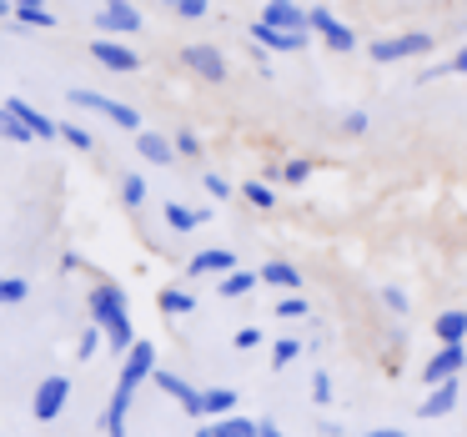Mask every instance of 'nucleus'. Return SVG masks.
<instances>
[{"instance_id": "nucleus-27", "label": "nucleus", "mask_w": 467, "mask_h": 437, "mask_svg": "<svg viewBox=\"0 0 467 437\" xmlns=\"http://www.w3.org/2000/svg\"><path fill=\"white\" fill-rule=\"evenodd\" d=\"M26 292H31V282H26V276H0V307H21Z\"/></svg>"}, {"instance_id": "nucleus-31", "label": "nucleus", "mask_w": 467, "mask_h": 437, "mask_svg": "<svg viewBox=\"0 0 467 437\" xmlns=\"http://www.w3.org/2000/svg\"><path fill=\"white\" fill-rule=\"evenodd\" d=\"M101 342H106V332H101V327H86V332H81V347H76V357H81V362H91V357L96 352H101Z\"/></svg>"}, {"instance_id": "nucleus-3", "label": "nucleus", "mask_w": 467, "mask_h": 437, "mask_svg": "<svg viewBox=\"0 0 467 437\" xmlns=\"http://www.w3.org/2000/svg\"><path fill=\"white\" fill-rule=\"evenodd\" d=\"M432 51V36L427 31H402V36H382L372 41V61L392 66V61H407V56H427Z\"/></svg>"}, {"instance_id": "nucleus-10", "label": "nucleus", "mask_w": 467, "mask_h": 437, "mask_svg": "<svg viewBox=\"0 0 467 437\" xmlns=\"http://www.w3.org/2000/svg\"><path fill=\"white\" fill-rule=\"evenodd\" d=\"M182 66H186V71H196L202 81H226V56L216 51V46H202V41L186 46V51H182Z\"/></svg>"}, {"instance_id": "nucleus-35", "label": "nucleus", "mask_w": 467, "mask_h": 437, "mask_svg": "<svg viewBox=\"0 0 467 437\" xmlns=\"http://www.w3.org/2000/svg\"><path fill=\"white\" fill-rule=\"evenodd\" d=\"M121 202H126V206H141V202H146V182H141L136 172L121 176Z\"/></svg>"}, {"instance_id": "nucleus-23", "label": "nucleus", "mask_w": 467, "mask_h": 437, "mask_svg": "<svg viewBox=\"0 0 467 437\" xmlns=\"http://www.w3.org/2000/svg\"><path fill=\"white\" fill-rule=\"evenodd\" d=\"M0 136H5V141H16V146L36 141V131H31V126H26L16 111H11V106H0Z\"/></svg>"}, {"instance_id": "nucleus-18", "label": "nucleus", "mask_w": 467, "mask_h": 437, "mask_svg": "<svg viewBox=\"0 0 467 437\" xmlns=\"http://www.w3.org/2000/svg\"><path fill=\"white\" fill-rule=\"evenodd\" d=\"M262 282L282 286V292H302V272H296L292 262H266L262 266Z\"/></svg>"}, {"instance_id": "nucleus-47", "label": "nucleus", "mask_w": 467, "mask_h": 437, "mask_svg": "<svg viewBox=\"0 0 467 437\" xmlns=\"http://www.w3.org/2000/svg\"><path fill=\"white\" fill-rule=\"evenodd\" d=\"M161 5H176V0H161Z\"/></svg>"}, {"instance_id": "nucleus-36", "label": "nucleus", "mask_w": 467, "mask_h": 437, "mask_svg": "<svg viewBox=\"0 0 467 437\" xmlns=\"http://www.w3.org/2000/svg\"><path fill=\"white\" fill-rule=\"evenodd\" d=\"M367 126H372V116H367V111H347L342 116V131L347 136H367Z\"/></svg>"}, {"instance_id": "nucleus-28", "label": "nucleus", "mask_w": 467, "mask_h": 437, "mask_svg": "<svg viewBox=\"0 0 467 437\" xmlns=\"http://www.w3.org/2000/svg\"><path fill=\"white\" fill-rule=\"evenodd\" d=\"M242 196L256 206V212H272V206H276V192H272L266 182H246V186H242Z\"/></svg>"}, {"instance_id": "nucleus-17", "label": "nucleus", "mask_w": 467, "mask_h": 437, "mask_svg": "<svg viewBox=\"0 0 467 437\" xmlns=\"http://www.w3.org/2000/svg\"><path fill=\"white\" fill-rule=\"evenodd\" d=\"M136 151H141V161H151V166H171L176 161V141H166V136H156V131H136Z\"/></svg>"}, {"instance_id": "nucleus-32", "label": "nucleus", "mask_w": 467, "mask_h": 437, "mask_svg": "<svg viewBox=\"0 0 467 437\" xmlns=\"http://www.w3.org/2000/svg\"><path fill=\"white\" fill-rule=\"evenodd\" d=\"M377 297H382V307H387L392 317H407V312H412V302H407V292H402V286H382Z\"/></svg>"}, {"instance_id": "nucleus-48", "label": "nucleus", "mask_w": 467, "mask_h": 437, "mask_svg": "<svg viewBox=\"0 0 467 437\" xmlns=\"http://www.w3.org/2000/svg\"><path fill=\"white\" fill-rule=\"evenodd\" d=\"M462 377H467V367H462Z\"/></svg>"}, {"instance_id": "nucleus-4", "label": "nucleus", "mask_w": 467, "mask_h": 437, "mask_svg": "<svg viewBox=\"0 0 467 437\" xmlns=\"http://www.w3.org/2000/svg\"><path fill=\"white\" fill-rule=\"evenodd\" d=\"M66 402H71V377H66V372L46 377V382L36 387V397H31V412H36V422H56V417L66 412Z\"/></svg>"}, {"instance_id": "nucleus-37", "label": "nucleus", "mask_w": 467, "mask_h": 437, "mask_svg": "<svg viewBox=\"0 0 467 437\" xmlns=\"http://www.w3.org/2000/svg\"><path fill=\"white\" fill-rule=\"evenodd\" d=\"M206 11H212L206 0H176V16H182V21H202Z\"/></svg>"}, {"instance_id": "nucleus-41", "label": "nucleus", "mask_w": 467, "mask_h": 437, "mask_svg": "<svg viewBox=\"0 0 467 437\" xmlns=\"http://www.w3.org/2000/svg\"><path fill=\"white\" fill-rule=\"evenodd\" d=\"M236 347H262V327H242V332H236Z\"/></svg>"}, {"instance_id": "nucleus-15", "label": "nucleus", "mask_w": 467, "mask_h": 437, "mask_svg": "<svg viewBox=\"0 0 467 437\" xmlns=\"http://www.w3.org/2000/svg\"><path fill=\"white\" fill-rule=\"evenodd\" d=\"M262 21L266 26H282V31H312V21H306V11L296 5V0H266Z\"/></svg>"}, {"instance_id": "nucleus-13", "label": "nucleus", "mask_w": 467, "mask_h": 437, "mask_svg": "<svg viewBox=\"0 0 467 437\" xmlns=\"http://www.w3.org/2000/svg\"><path fill=\"white\" fill-rule=\"evenodd\" d=\"M457 392H462V377H447V382H437L432 392L417 402V417H427V422H432V417H447V412L457 407Z\"/></svg>"}, {"instance_id": "nucleus-40", "label": "nucleus", "mask_w": 467, "mask_h": 437, "mask_svg": "<svg viewBox=\"0 0 467 437\" xmlns=\"http://www.w3.org/2000/svg\"><path fill=\"white\" fill-rule=\"evenodd\" d=\"M176 156H202V141H196V131H176Z\"/></svg>"}, {"instance_id": "nucleus-39", "label": "nucleus", "mask_w": 467, "mask_h": 437, "mask_svg": "<svg viewBox=\"0 0 467 437\" xmlns=\"http://www.w3.org/2000/svg\"><path fill=\"white\" fill-rule=\"evenodd\" d=\"M306 176H312V161H286L282 166V182H292V186H302Z\"/></svg>"}, {"instance_id": "nucleus-43", "label": "nucleus", "mask_w": 467, "mask_h": 437, "mask_svg": "<svg viewBox=\"0 0 467 437\" xmlns=\"http://www.w3.org/2000/svg\"><path fill=\"white\" fill-rule=\"evenodd\" d=\"M367 437H407L402 427H377V432H367Z\"/></svg>"}, {"instance_id": "nucleus-21", "label": "nucleus", "mask_w": 467, "mask_h": 437, "mask_svg": "<svg viewBox=\"0 0 467 437\" xmlns=\"http://www.w3.org/2000/svg\"><path fill=\"white\" fill-rule=\"evenodd\" d=\"M156 307H161L166 317H186V312H196V297H192V292H182V286H161Z\"/></svg>"}, {"instance_id": "nucleus-2", "label": "nucleus", "mask_w": 467, "mask_h": 437, "mask_svg": "<svg viewBox=\"0 0 467 437\" xmlns=\"http://www.w3.org/2000/svg\"><path fill=\"white\" fill-rule=\"evenodd\" d=\"M71 106H81V111L106 116V121H116L121 131H141V116H136L126 101H111V96H96V91H81V86H76V91H71Z\"/></svg>"}, {"instance_id": "nucleus-22", "label": "nucleus", "mask_w": 467, "mask_h": 437, "mask_svg": "<svg viewBox=\"0 0 467 437\" xmlns=\"http://www.w3.org/2000/svg\"><path fill=\"white\" fill-rule=\"evenodd\" d=\"M202 222H206V212H192V206H182V202H166V226H171V232H196Z\"/></svg>"}, {"instance_id": "nucleus-6", "label": "nucleus", "mask_w": 467, "mask_h": 437, "mask_svg": "<svg viewBox=\"0 0 467 437\" xmlns=\"http://www.w3.org/2000/svg\"><path fill=\"white\" fill-rule=\"evenodd\" d=\"M151 372H156V347L146 342V337H136V347L121 357V377H116V387H126V392H136V387H141Z\"/></svg>"}, {"instance_id": "nucleus-5", "label": "nucleus", "mask_w": 467, "mask_h": 437, "mask_svg": "<svg viewBox=\"0 0 467 437\" xmlns=\"http://www.w3.org/2000/svg\"><path fill=\"white\" fill-rule=\"evenodd\" d=\"M306 21H312V31L322 36V41L332 46L337 56H352V51H357V36H352V26H342L332 11H327V5H312V11H306Z\"/></svg>"}, {"instance_id": "nucleus-34", "label": "nucleus", "mask_w": 467, "mask_h": 437, "mask_svg": "<svg viewBox=\"0 0 467 437\" xmlns=\"http://www.w3.org/2000/svg\"><path fill=\"white\" fill-rule=\"evenodd\" d=\"M61 141H71L76 151H96V136L81 131V126H71V121H61Z\"/></svg>"}, {"instance_id": "nucleus-8", "label": "nucleus", "mask_w": 467, "mask_h": 437, "mask_svg": "<svg viewBox=\"0 0 467 437\" xmlns=\"http://www.w3.org/2000/svg\"><path fill=\"white\" fill-rule=\"evenodd\" d=\"M96 31H106V36H136V31H141V16H136L131 0H101V11H96Z\"/></svg>"}, {"instance_id": "nucleus-45", "label": "nucleus", "mask_w": 467, "mask_h": 437, "mask_svg": "<svg viewBox=\"0 0 467 437\" xmlns=\"http://www.w3.org/2000/svg\"><path fill=\"white\" fill-rule=\"evenodd\" d=\"M11 5H41V0H11Z\"/></svg>"}, {"instance_id": "nucleus-11", "label": "nucleus", "mask_w": 467, "mask_h": 437, "mask_svg": "<svg viewBox=\"0 0 467 437\" xmlns=\"http://www.w3.org/2000/svg\"><path fill=\"white\" fill-rule=\"evenodd\" d=\"M306 41H312V31H282V26L266 21L252 26V46H262V51H302Z\"/></svg>"}, {"instance_id": "nucleus-46", "label": "nucleus", "mask_w": 467, "mask_h": 437, "mask_svg": "<svg viewBox=\"0 0 467 437\" xmlns=\"http://www.w3.org/2000/svg\"><path fill=\"white\" fill-rule=\"evenodd\" d=\"M196 437H212V427H202V432H196Z\"/></svg>"}, {"instance_id": "nucleus-26", "label": "nucleus", "mask_w": 467, "mask_h": 437, "mask_svg": "<svg viewBox=\"0 0 467 437\" xmlns=\"http://www.w3.org/2000/svg\"><path fill=\"white\" fill-rule=\"evenodd\" d=\"M16 26H36V31H56V16L46 5H16Z\"/></svg>"}, {"instance_id": "nucleus-42", "label": "nucleus", "mask_w": 467, "mask_h": 437, "mask_svg": "<svg viewBox=\"0 0 467 437\" xmlns=\"http://www.w3.org/2000/svg\"><path fill=\"white\" fill-rule=\"evenodd\" d=\"M256 432H262V437H286V432H282V427H276V422H256Z\"/></svg>"}, {"instance_id": "nucleus-16", "label": "nucleus", "mask_w": 467, "mask_h": 437, "mask_svg": "<svg viewBox=\"0 0 467 437\" xmlns=\"http://www.w3.org/2000/svg\"><path fill=\"white\" fill-rule=\"evenodd\" d=\"M5 106H11V111L21 116L26 126H31V131H36V141H56V136H61V121H51V116H46V111H36V106H31V101H21V96H11Z\"/></svg>"}, {"instance_id": "nucleus-1", "label": "nucleus", "mask_w": 467, "mask_h": 437, "mask_svg": "<svg viewBox=\"0 0 467 437\" xmlns=\"http://www.w3.org/2000/svg\"><path fill=\"white\" fill-rule=\"evenodd\" d=\"M91 322L106 332V347H111V352L126 357L136 347L131 312H126V292L116 282H96V292H91Z\"/></svg>"}, {"instance_id": "nucleus-12", "label": "nucleus", "mask_w": 467, "mask_h": 437, "mask_svg": "<svg viewBox=\"0 0 467 437\" xmlns=\"http://www.w3.org/2000/svg\"><path fill=\"white\" fill-rule=\"evenodd\" d=\"M151 382L161 387L166 397H176L186 417H202V392H196V387L186 382V377H176V372H161V367H156V372H151Z\"/></svg>"}, {"instance_id": "nucleus-38", "label": "nucleus", "mask_w": 467, "mask_h": 437, "mask_svg": "<svg viewBox=\"0 0 467 437\" xmlns=\"http://www.w3.org/2000/svg\"><path fill=\"white\" fill-rule=\"evenodd\" d=\"M202 186L216 196V202H226V196H232V182H226V176H216V172H206V176H202Z\"/></svg>"}, {"instance_id": "nucleus-44", "label": "nucleus", "mask_w": 467, "mask_h": 437, "mask_svg": "<svg viewBox=\"0 0 467 437\" xmlns=\"http://www.w3.org/2000/svg\"><path fill=\"white\" fill-rule=\"evenodd\" d=\"M16 11V5H11V0H0V21H5V16H11Z\"/></svg>"}, {"instance_id": "nucleus-19", "label": "nucleus", "mask_w": 467, "mask_h": 437, "mask_svg": "<svg viewBox=\"0 0 467 437\" xmlns=\"http://www.w3.org/2000/svg\"><path fill=\"white\" fill-rule=\"evenodd\" d=\"M437 342H467V312H437Z\"/></svg>"}, {"instance_id": "nucleus-9", "label": "nucleus", "mask_w": 467, "mask_h": 437, "mask_svg": "<svg viewBox=\"0 0 467 437\" xmlns=\"http://www.w3.org/2000/svg\"><path fill=\"white\" fill-rule=\"evenodd\" d=\"M91 56L106 66V71H116V76H136V71H141V56H136L131 46L111 41V36H96V41H91Z\"/></svg>"}, {"instance_id": "nucleus-14", "label": "nucleus", "mask_w": 467, "mask_h": 437, "mask_svg": "<svg viewBox=\"0 0 467 437\" xmlns=\"http://www.w3.org/2000/svg\"><path fill=\"white\" fill-rule=\"evenodd\" d=\"M186 272L192 276H226V272H236V252H226V246H206V252H196L192 262H186Z\"/></svg>"}, {"instance_id": "nucleus-29", "label": "nucleus", "mask_w": 467, "mask_h": 437, "mask_svg": "<svg viewBox=\"0 0 467 437\" xmlns=\"http://www.w3.org/2000/svg\"><path fill=\"white\" fill-rule=\"evenodd\" d=\"M306 312H312V307H306L302 292H286L282 302H276V317H282V322H296V317H306Z\"/></svg>"}, {"instance_id": "nucleus-24", "label": "nucleus", "mask_w": 467, "mask_h": 437, "mask_svg": "<svg viewBox=\"0 0 467 437\" xmlns=\"http://www.w3.org/2000/svg\"><path fill=\"white\" fill-rule=\"evenodd\" d=\"M212 437H262L252 417H216L212 422Z\"/></svg>"}, {"instance_id": "nucleus-7", "label": "nucleus", "mask_w": 467, "mask_h": 437, "mask_svg": "<svg viewBox=\"0 0 467 437\" xmlns=\"http://www.w3.org/2000/svg\"><path fill=\"white\" fill-rule=\"evenodd\" d=\"M462 367H467L462 342H442V347H437V352L422 362V382L437 387V382H447V377H462Z\"/></svg>"}, {"instance_id": "nucleus-25", "label": "nucleus", "mask_w": 467, "mask_h": 437, "mask_svg": "<svg viewBox=\"0 0 467 437\" xmlns=\"http://www.w3.org/2000/svg\"><path fill=\"white\" fill-rule=\"evenodd\" d=\"M256 282H262V272H226L216 292H222V297H246V292H252Z\"/></svg>"}, {"instance_id": "nucleus-30", "label": "nucleus", "mask_w": 467, "mask_h": 437, "mask_svg": "<svg viewBox=\"0 0 467 437\" xmlns=\"http://www.w3.org/2000/svg\"><path fill=\"white\" fill-rule=\"evenodd\" d=\"M296 357H302V342H296V337H282V342L272 347V367H276V372H282V367H292Z\"/></svg>"}, {"instance_id": "nucleus-20", "label": "nucleus", "mask_w": 467, "mask_h": 437, "mask_svg": "<svg viewBox=\"0 0 467 437\" xmlns=\"http://www.w3.org/2000/svg\"><path fill=\"white\" fill-rule=\"evenodd\" d=\"M232 407H236L232 387H206L202 392V417H232Z\"/></svg>"}, {"instance_id": "nucleus-33", "label": "nucleus", "mask_w": 467, "mask_h": 437, "mask_svg": "<svg viewBox=\"0 0 467 437\" xmlns=\"http://www.w3.org/2000/svg\"><path fill=\"white\" fill-rule=\"evenodd\" d=\"M312 397H317V407H327L337 397V387H332V372H327V367H317L312 372Z\"/></svg>"}]
</instances>
